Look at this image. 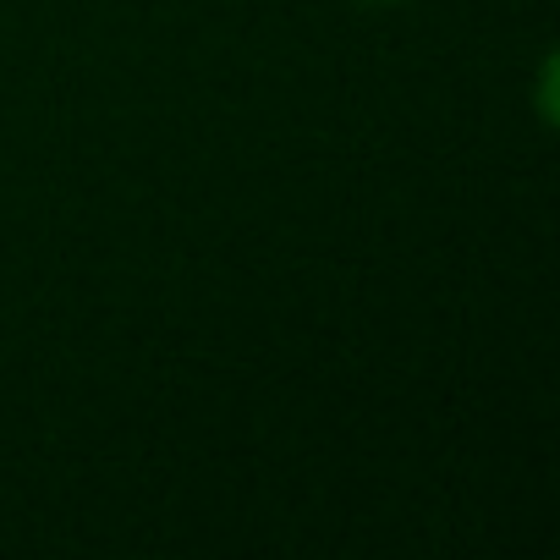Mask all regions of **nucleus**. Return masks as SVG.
Segmentation results:
<instances>
[{"instance_id":"nucleus-1","label":"nucleus","mask_w":560,"mask_h":560,"mask_svg":"<svg viewBox=\"0 0 560 560\" xmlns=\"http://www.w3.org/2000/svg\"><path fill=\"white\" fill-rule=\"evenodd\" d=\"M363 7H401V0H363Z\"/></svg>"}]
</instances>
